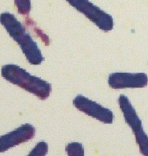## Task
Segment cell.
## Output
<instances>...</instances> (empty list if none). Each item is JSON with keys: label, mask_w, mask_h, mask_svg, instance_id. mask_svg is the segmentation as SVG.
Listing matches in <instances>:
<instances>
[{"label": "cell", "mask_w": 148, "mask_h": 156, "mask_svg": "<svg viewBox=\"0 0 148 156\" xmlns=\"http://www.w3.org/2000/svg\"><path fill=\"white\" fill-rule=\"evenodd\" d=\"M1 76L11 83L35 94L42 100L48 98L52 90L51 84L39 77L30 75L17 65L4 66L1 69Z\"/></svg>", "instance_id": "2"}, {"label": "cell", "mask_w": 148, "mask_h": 156, "mask_svg": "<svg viewBox=\"0 0 148 156\" xmlns=\"http://www.w3.org/2000/svg\"><path fill=\"white\" fill-rule=\"evenodd\" d=\"M35 127L25 124L10 133L0 137V153L5 152L9 148L25 143L33 139L35 135Z\"/></svg>", "instance_id": "7"}, {"label": "cell", "mask_w": 148, "mask_h": 156, "mask_svg": "<svg viewBox=\"0 0 148 156\" xmlns=\"http://www.w3.org/2000/svg\"><path fill=\"white\" fill-rule=\"evenodd\" d=\"M65 150L68 156H85L84 147L78 142L70 143Z\"/></svg>", "instance_id": "8"}, {"label": "cell", "mask_w": 148, "mask_h": 156, "mask_svg": "<svg viewBox=\"0 0 148 156\" xmlns=\"http://www.w3.org/2000/svg\"><path fill=\"white\" fill-rule=\"evenodd\" d=\"M148 78L145 73H115L110 75L109 86L114 89L143 88L148 84Z\"/></svg>", "instance_id": "6"}, {"label": "cell", "mask_w": 148, "mask_h": 156, "mask_svg": "<svg viewBox=\"0 0 148 156\" xmlns=\"http://www.w3.org/2000/svg\"><path fill=\"white\" fill-rule=\"evenodd\" d=\"M118 101L124 120L135 136L141 154L143 156H148V136L143 130L142 122L135 109L126 95H120Z\"/></svg>", "instance_id": "3"}, {"label": "cell", "mask_w": 148, "mask_h": 156, "mask_svg": "<svg viewBox=\"0 0 148 156\" xmlns=\"http://www.w3.org/2000/svg\"><path fill=\"white\" fill-rule=\"evenodd\" d=\"M18 12L21 15H27L31 9L30 0H14Z\"/></svg>", "instance_id": "9"}, {"label": "cell", "mask_w": 148, "mask_h": 156, "mask_svg": "<svg viewBox=\"0 0 148 156\" xmlns=\"http://www.w3.org/2000/svg\"><path fill=\"white\" fill-rule=\"evenodd\" d=\"M74 106L83 113L105 124H112L113 122V112L84 95H77L73 100Z\"/></svg>", "instance_id": "5"}, {"label": "cell", "mask_w": 148, "mask_h": 156, "mask_svg": "<svg viewBox=\"0 0 148 156\" xmlns=\"http://www.w3.org/2000/svg\"><path fill=\"white\" fill-rule=\"evenodd\" d=\"M0 23L19 45L30 64L39 65L42 62L44 57L37 44L13 14L7 12L1 14Z\"/></svg>", "instance_id": "1"}, {"label": "cell", "mask_w": 148, "mask_h": 156, "mask_svg": "<svg viewBox=\"0 0 148 156\" xmlns=\"http://www.w3.org/2000/svg\"><path fill=\"white\" fill-rule=\"evenodd\" d=\"M71 5L83 13L96 25L105 31L112 30L113 20L112 17L97 7L88 0H66Z\"/></svg>", "instance_id": "4"}, {"label": "cell", "mask_w": 148, "mask_h": 156, "mask_svg": "<svg viewBox=\"0 0 148 156\" xmlns=\"http://www.w3.org/2000/svg\"><path fill=\"white\" fill-rule=\"evenodd\" d=\"M48 151V146L44 141H40L37 144L35 148L27 156H45Z\"/></svg>", "instance_id": "10"}]
</instances>
